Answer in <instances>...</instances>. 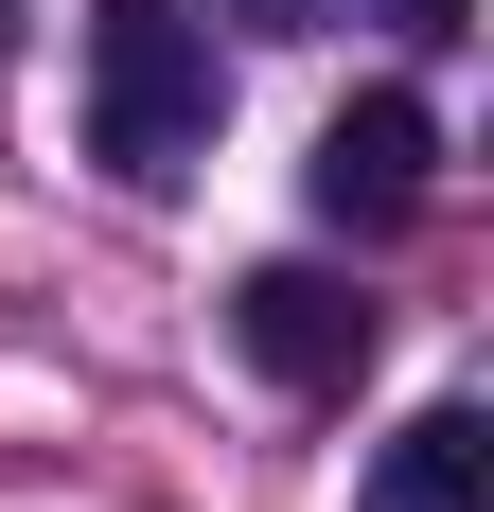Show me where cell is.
<instances>
[{
  "label": "cell",
  "instance_id": "6da1fadb",
  "mask_svg": "<svg viewBox=\"0 0 494 512\" xmlns=\"http://www.w3.org/2000/svg\"><path fill=\"white\" fill-rule=\"evenodd\" d=\"M212 124H230V71H212V36L177 18V0H89V159L124 177V195H177L212 159Z\"/></svg>",
  "mask_w": 494,
  "mask_h": 512
},
{
  "label": "cell",
  "instance_id": "7a4b0ae2",
  "mask_svg": "<svg viewBox=\"0 0 494 512\" xmlns=\"http://www.w3.org/2000/svg\"><path fill=\"white\" fill-rule=\"evenodd\" d=\"M230 336H247V354H265V371H283V389H353V371H371V336H389V318L353 301L336 265H247V283H230Z\"/></svg>",
  "mask_w": 494,
  "mask_h": 512
},
{
  "label": "cell",
  "instance_id": "3957f363",
  "mask_svg": "<svg viewBox=\"0 0 494 512\" xmlns=\"http://www.w3.org/2000/svg\"><path fill=\"white\" fill-rule=\"evenodd\" d=\"M300 177H318V212H336V230H406V212H424V177H442V124H424L406 89H353L336 124H318V159H300Z\"/></svg>",
  "mask_w": 494,
  "mask_h": 512
},
{
  "label": "cell",
  "instance_id": "277c9868",
  "mask_svg": "<svg viewBox=\"0 0 494 512\" xmlns=\"http://www.w3.org/2000/svg\"><path fill=\"white\" fill-rule=\"evenodd\" d=\"M353 512H494V424L477 407H406L371 442V495Z\"/></svg>",
  "mask_w": 494,
  "mask_h": 512
},
{
  "label": "cell",
  "instance_id": "5b68a950",
  "mask_svg": "<svg viewBox=\"0 0 494 512\" xmlns=\"http://www.w3.org/2000/svg\"><path fill=\"white\" fill-rule=\"evenodd\" d=\"M371 18H389V36H424V53H442V36H477V0H371Z\"/></svg>",
  "mask_w": 494,
  "mask_h": 512
},
{
  "label": "cell",
  "instance_id": "8992f818",
  "mask_svg": "<svg viewBox=\"0 0 494 512\" xmlns=\"http://www.w3.org/2000/svg\"><path fill=\"white\" fill-rule=\"evenodd\" d=\"M212 18H247V36H318L336 0H212Z\"/></svg>",
  "mask_w": 494,
  "mask_h": 512
},
{
  "label": "cell",
  "instance_id": "52a82bcc",
  "mask_svg": "<svg viewBox=\"0 0 494 512\" xmlns=\"http://www.w3.org/2000/svg\"><path fill=\"white\" fill-rule=\"evenodd\" d=\"M0 53H18V0H0Z\"/></svg>",
  "mask_w": 494,
  "mask_h": 512
}]
</instances>
